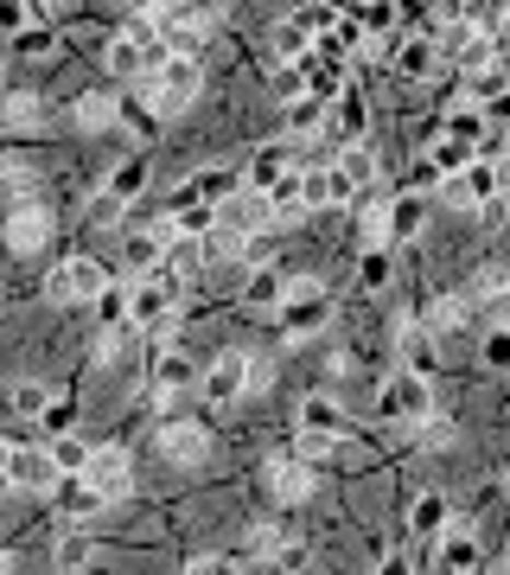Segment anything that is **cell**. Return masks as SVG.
Masks as SVG:
<instances>
[{
    "label": "cell",
    "instance_id": "obj_1",
    "mask_svg": "<svg viewBox=\"0 0 510 575\" xmlns=\"http://www.w3.org/2000/svg\"><path fill=\"white\" fill-rule=\"evenodd\" d=\"M153 33L166 38L173 58H192L205 51V38L218 33V7H153Z\"/></svg>",
    "mask_w": 510,
    "mask_h": 575
},
{
    "label": "cell",
    "instance_id": "obj_2",
    "mask_svg": "<svg viewBox=\"0 0 510 575\" xmlns=\"http://www.w3.org/2000/svg\"><path fill=\"white\" fill-rule=\"evenodd\" d=\"M281 326H288V340H306V333H320L326 326V313H332V295H326V281H313V275H293L288 281V295H281Z\"/></svg>",
    "mask_w": 510,
    "mask_h": 575
},
{
    "label": "cell",
    "instance_id": "obj_3",
    "mask_svg": "<svg viewBox=\"0 0 510 575\" xmlns=\"http://www.w3.org/2000/svg\"><path fill=\"white\" fill-rule=\"evenodd\" d=\"M376 410H383L390 422L421 428V422L434 416V383H428V371H396V378L376 390Z\"/></svg>",
    "mask_w": 510,
    "mask_h": 575
},
{
    "label": "cell",
    "instance_id": "obj_4",
    "mask_svg": "<svg viewBox=\"0 0 510 575\" xmlns=\"http://www.w3.org/2000/svg\"><path fill=\"white\" fill-rule=\"evenodd\" d=\"M147 103H153V115H179L198 103V90H205V65H192V58H173L160 77H147L141 83Z\"/></svg>",
    "mask_w": 510,
    "mask_h": 575
},
{
    "label": "cell",
    "instance_id": "obj_5",
    "mask_svg": "<svg viewBox=\"0 0 510 575\" xmlns=\"http://www.w3.org/2000/svg\"><path fill=\"white\" fill-rule=\"evenodd\" d=\"M115 281H109V268L96 263V256H71L65 268H51L45 275V301H103Z\"/></svg>",
    "mask_w": 510,
    "mask_h": 575
},
{
    "label": "cell",
    "instance_id": "obj_6",
    "mask_svg": "<svg viewBox=\"0 0 510 575\" xmlns=\"http://www.w3.org/2000/svg\"><path fill=\"white\" fill-rule=\"evenodd\" d=\"M0 467H7V486L13 493H58L65 486V473H58V460L51 448H0Z\"/></svg>",
    "mask_w": 510,
    "mask_h": 575
},
{
    "label": "cell",
    "instance_id": "obj_7",
    "mask_svg": "<svg viewBox=\"0 0 510 575\" xmlns=\"http://www.w3.org/2000/svg\"><path fill=\"white\" fill-rule=\"evenodd\" d=\"M198 390H205V403H218V410H230L236 396H250V352H218Z\"/></svg>",
    "mask_w": 510,
    "mask_h": 575
},
{
    "label": "cell",
    "instance_id": "obj_8",
    "mask_svg": "<svg viewBox=\"0 0 510 575\" xmlns=\"http://www.w3.org/2000/svg\"><path fill=\"white\" fill-rule=\"evenodd\" d=\"M83 486L103 498V505H115V498L135 493V467H128V455H121V448H96V460L83 467Z\"/></svg>",
    "mask_w": 510,
    "mask_h": 575
},
{
    "label": "cell",
    "instance_id": "obj_9",
    "mask_svg": "<svg viewBox=\"0 0 510 575\" xmlns=\"http://www.w3.org/2000/svg\"><path fill=\"white\" fill-rule=\"evenodd\" d=\"M268 493L281 498V505H306V498L320 493V473H313V460L275 455V460H268Z\"/></svg>",
    "mask_w": 510,
    "mask_h": 575
},
{
    "label": "cell",
    "instance_id": "obj_10",
    "mask_svg": "<svg viewBox=\"0 0 510 575\" xmlns=\"http://www.w3.org/2000/svg\"><path fill=\"white\" fill-rule=\"evenodd\" d=\"M179 295H185V281L179 275H153V281H141L135 288V326H160V320H173L179 313Z\"/></svg>",
    "mask_w": 510,
    "mask_h": 575
},
{
    "label": "cell",
    "instance_id": "obj_11",
    "mask_svg": "<svg viewBox=\"0 0 510 575\" xmlns=\"http://www.w3.org/2000/svg\"><path fill=\"white\" fill-rule=\"evenodd\" d=\"M160 455L173 467H205L211 460V428L205 422H166L160 428Z\"/></svg>",
    "mask_w": 510,
    "mask_h": 575
},
{
    "label": "cell",
    "instance_id": "obj_12",
    "mask_svg": "<svg viewBox=\"0 0 510 575\" xmlns=\"http://www.w3.org/2000/svg\"><path fill=\"white\" fill-rule=\"evenodd\" d=\"M45 237H51V211H45V205H20V211L7 218V243H13L20 256L45 250Z\"/></svg>",
    "mask_w": 510,
    "mask_h": 575
},
{
    "label": "cell",
    "instance_id": "obj_13",
    "mask_svg": "<svg viewBox=\"0 0 510 575\" xmlns=\"http://www.w3.org/2000/svg\"><path fill=\"white\" fill-rule=\"evenodd\" d=\"M300 428H306V435H332V441H338V435L351 428V416H345V403H338V396L313 390V396L300 403Z\"/></svg>",
    "mask_w": 510,
    "mask_h": 575
},
{
    "label": "cell",
    "instance_id": "obj_14",
    "mask_svg": "<svg viewBox=\"0 0 510 575\" xmlns=\"http://www.w3.org/2000/svg\"><path fill=\"white\" fill-rule=\"evenodd\" d=\"M268 45H275V58H281V65H306V51L320 45V33H313V26H306L300 13H288V20H275Z\"/></svg>",
    "mask_w": 510,
    "mask_h": 575
},
{
    "label": "cell",
    "instance_id": "obj_15",
    "mask_svg": "<svg viewBox=\"0 0 510 575\" xmlns=\"http://www.w3.org/2000/svg\"><path fill=\"white\" fill-rule=\"evenodd\" d=\"M147 371H153V396H173V390H192V383H205V378H198V365H192L185 352H166V358H153Z\"/></svg>",
    "mask_w": 510,
    "mask_h": 575
},
{
    "label": "cell",
    "instance_id": "obj_16",
    "mask_svg": "<svg viewBox=\"0 0 510 575\" xmlns=\"http://www.w3.org/2000/svg\"><path fill=\"white\" fill-rule=\"evenodd\" d=\"M45 448H51V460H58V473H65V480H83V467L96 460V448H90L83 435H71V428H58Z\"/></svg>",
    "mask_w": 510,
    "mask_h": 575
},
{
    "label": "cell",
    "instance_id": "obj_17",
    "mask_svg": "<svg viewBox=\"0 0 510 575\" xmlns=\"http://www.w3.org/2000/svg\"><path fill=\"white\" fill-rule=\"evenodd\" d=\"M205 263H211V237H173V250H166V263L160 268L185 281V275H198Z\"/></svg>",
    "mask_w": 510,
    "mask_h": 575
},
{
    "label": "cell",
    "instance_id": "obj_18",
    "mask_svg": "<svg viewBox=\"0 0 510 575\" xmlns=\"http://www.w3.org/2000/svg\"><path fill=\"white\" fill-rule=\"evenodd\" d=\"M51 563H58V575H83L90 563H96V537L90 531H65L58 537V550H51Z\"/></svg>",
    "mask_w": 510,
    "mask_h": 575
},
{
    "label": "cell",
    "instance_id": "obj_19",
    "mask_svg": "<svg viewBox=\"0 0 510 575\" xmlns=\"http://www.w3.org/2000/svg\"><path fill=\"white\" fill-rule=\"evenodd\" d=\"M268 90H275V103H306L313 96V65H275V77H268Z\"/></svg>",
    "mask_w": 510,
    "mask_h": 575
},
{
    "label": "cell",
    "instance_id": "obj_20",
    "mask_svg": "<svg viewBox=\"0 0 510 575\" xmlns=\"http://www.w3.org/2000/svg\"><path fill=\"white\" fill-rule=\"evenodd\" d=\"M288 173H300V166L288 160V148H262L255 153V166H250V192H275Z\"/></svg>",
    "mask_w": 510,
    "mask_h": 575
},
{
    "label": "cell",
    "instance_id": "obj_21",
    "mask_svg": "<svg viewBox=\"0 0 510 575\" xmlns=\"http://www.w3.org/2000/svg\"><path fill=\"white\" fill-rule=\"evenodd\" d=\"M428 166H434L440 180H453V173H466V166H478V148H466V141H453V135H440L434 148H428Z\"/></svg>",
    "mask_w": 510,
    "mask_h": 575
},
{
    "label": "cell",
    "instance_id": "obj_22",
    "mask_svg": "<svg viewBox=\"0 0 510 575\" xmlns=\"http://www.w3.org/2000/svg\"><path fill=\"white\" fill-rule=\"evenodd\" d=\"M466 313H473L466 295H440V301L421 313V326H428V340H440V333H460V326H466Z\"/></svg>",
    "mask_w": 510,
    "mask_h": 575
},
{
    "label": "cell",
    "instance_id": "obj_23",
    "mask_svg": "<svg viewBox=\"0 0 510 575\" xmlns=\"http://www.w3.org/2000/svg\"><path fill=\"white\" fill-rule=\"evenodd\" d=\"M440 570L453 575H473L478 570V537L460 525V531H447V543H440Z\"/></svg>",
    "mask_w": 510,
    "mask_h": 575
},
{
    "label": "cell",
    "instance_id": "obj_24",
    "mask_svg": "<svg viewBox=\"0 0 510 575\" xmlns=\"http://www.w3.org/2000/svg\"><path fill=\"white\" fill-rule=\"evenodd\" d=\"M77 128H83V135H103V128H115V96H103V90H90V96H77Z\"/></svg>",
    "mask_w": 510,
    "mask_h": 575
},
{
    "label": "cell",
    "instance_id": "obj_25",
    "mask_svg": "<svg viewBox=\"0 0 510 575\" xmlns=\"http://www.w3.org/2000/svg\"><path fill=\"white\" fill-rule=\"evenodd\" d=\"M281 128H288V141H313V135L326 128V103H320V96H306V103H293V110L281 115Z\"/></svg>",
    "mask_w": 510,
    "mask_h": 575
},
{
    "label": "cell",
    "instance_id": "obj_26",
    "mask_svg": "<svg viewBox=\"0 0 510 575\" xmlns=\"http://www.w3.org/2000/svg\"><path fill=\"white\" fill-rule=\"evenodd\" d=\"M440 525H447V493H421L408 505V531L415 537H434Z\"/></svg>",
    "mask_w": 510,
    "mask_h": 575
},
{
    "label": "cell",
    "instance_id": "obj_27",
    "mask_svg": "<svg viewBox=\"0 0 510 575\" xmlns=\"http://www.w3.org/2000/svg\"><path fill=\"white\" fill-rule=\"evenodd\" d=\"M7 403H13V416H51V390L38 378H20L7 390Z\"/></svg>",
    "mask_w": 510,
    "mask_h": 575
},
{
    "label": "cell",
    "instance_id": "obj_28",
    "mask_svg": "<svg viewBox=\"0 0 510 575\" xmlns=\"http://www.w3.org/2000/svg\"><path fill=\"white\" fill-rule=\"evenodd\" d=\"M434 58H440L434 38H408V45L396 51V71L402 77H434Z\"/></svg>",
    "mask_w": 510,
    "mask_h": 575
},
{
    "label": "cell",
    "instance_id": "obj_29",
    "mask_svg": "<svg viewBox=\"0 0 510 575\" xmlns=\"http://www.w3.org/2000/svg\"><path fill=\"white\" fill-rule=\"evenodd\" d=\"M358 243H364V256L390 243V205H364L358 211Z\"/></svg>",
    "mask_w": 510,
    "mask_h": 575
},
{
    "label": "cell",
    "instance_id": "obj_30",
    "mask_svg": "<svg viewBox=\"0 0 510 575\" xmlns=\"http://www.w3.org/2000/svg\"><path fill=\"white\" fill-rule=\"evenodd\" d=\"M396 345H402V358H408V371H428V326L421 320H402Z\"/></svg>",
    "mask_w": 510,
    "mask_h": 575
},
{
    "label": "cell",
    "instance_id": "obj_31",
    "mask_svg": "<svg viewBox=\"0 0 510 575\" xmlns=\"http://www.w3.org/2000/svg\"><path fill=\"white\" fill-rule=\"evenodd\" d=\"M141 186H147V166H115L109 173V205H128V198H141Z\"/></svg>",
    "mask_w": 510,
    "mask_h": 575
},
{
    "label": "cell",
    "instance_id": "obj_32",
    "mask_svg": "<svg viewBox=\"0 0 510 575\" xmlns=\"http://www.w3.org/2000/svg\"><path fill=\"white\" fill-rule=\"evenodd\" d=\"M300 186H306V211H326L332 205V166H300Z\"/></svg>",
    "mask_w": 510,
    "mask_h": 575
},
{
    "label": "cell",
    "instance_id": "obj_33",
    "mask_svg": "<svg viewBox=\"0 0 510 575\" xmlns=\"http://www.w3.org/2000/svg\"><path fill=\"white\" fill-rule=\"evenodd\" d=\"M281 295H288V281L275 268H255L250 275V307H281Z\"/></svg>",
    "mask_w": 510,
    "mask_h": 575
},
{
    "label": "cell",
    "instance_id": "obj_34",
    "mask_svg": "<svg viewBox=\"0 0 510 575\" xmlns=\"http://www.w3.org/2000/svg\"><path fill=\"white\" fill-rule=\"evenodd\" d=\"M338 166L351 173V186H358V192H364L370 180L383 173V166H376V153H370V148H345V153H338Z\"/></svg>",
    "mask_w": 510,
    "mask_h": 575
},
{
    "label": "cell",
    "instance_id": "obj_35",
    "mask_svg": "<svg viewBox=\"0 0 510 575\" xmlns=\"http://www.w3.org/2000/svg\"><path fill=\"white\" fill-rule=\"evenodd\" d=\"M58 493H65V511H71V525H77V518H96V511H103V498L90 493L83 480H65Z\"/></svg>",
    "mask_w": 510,
    "mask_h": 575
},
{
    "label": "cell",
    "instance_id": "obj_36",
    "mask_svg": "<svg viewBox=\"0 0 510 575\" xmlns=\"http://www.w3.org/2000/svg\"><path fill=\"white\" fill-rule=\"evenodd\" d=\"M7 128H13V135H26V128H38V96H26V90H13V96H7Z\"/></svg>",
    "mask_w": 510,
    "mask_h": 575
},
{
    "label": "cell",
    "instance_id": "obj_37",
    "mask_svg": "<svg viewBox=\"0 0 510 575\" xmlns=\"http://www.w3.org/2000/svg\"><path fill=\"white\" fill-rule=\"evenodd\" d=\"M415 230H421V198L408 192V198L390 205V237H415Z\"/></svg>",
    "mask_w": 510,
    "mask_h": 575
},
{
    "label": "cell",
    "instance_id": "obj_38",
    "mask_svg": "<svg viewBox=\"0 0 510 575\" xmlns=\"http://www.w3.org/2000/svg\"><path fill=\"white\" fill-rule=\"evenodd\" d=\"M447 135H453V141H466V148H473L478 135H485V110H478V103H466V110H453V128H447Z\"/></svg>",
    "mask_w": 510,
    "mask_h": 575
},
{
    "label": "cell",
    "instance_id": "obj_39",
    "mask_svg": "<svg viewBox=\"0 0 510 575\" xmlns=\"http://www.w3.org/2000/svg\"><path fill=\"white\" fill-rule=\"evenodd\" d=\"M250 556L255 563H275L281 556V531L275 525H250Z\"/></svg>",
    "mask_w": 510,
    "mask_h": 575
},
{
    "label": "cell",
    "instance_id": "obj_40",
    "mask_svg": "<svg viewBox=\"0 0 510 575\" xmlns=\"http://www.w3.org/2000/svg\"><path fill=\"white\" fill-rule=\"evenodd\" d=\"M338 122H332V128H338V141H345V148H358V135H364V110H358V103H338Z\"/></svg>",
    "mask_w": 510,
    "mask_h": 575
},
{
    "label": "cell",
    "instance_id": "obj_41",
    "mask_svg": "<svg viewBox=\"0 0 510 575\" xmlns=\"http://www.w3.org/2000/svg\"><path fill=\"white\" fill-rule=\"evenodd\" d=\"M408 435H415L421 448H447V441H453V422H447V416H428L421 428H408Z\"/></svg>",
    "mask_w": 510,
    "mask_h": 575
},
{
    "label": "cell",
    "instance_id": "obj_42",
    "mask_svg": "<svg viewBox=\"0 0 510 575\" xmlns=\"http://www.w3.org/2000/svg\"><path fill=\"white\" fill-rule=\"evenodd\" d=\"M332 448H338L332 435H306V428H300V441H293V455H300V460H313V467H320V460H326Z\"/></svg>",
    "mask_w": 510,
    "mask_h": 575
},
{
    "label": "cell",
    "instance_id": "obj_43",
    "mask_svg": "<svg viewBox=\"0 0 510 575\" xmlns=\"http://www.w3.org/2000/svg\"><path fill=\"white\" fill-rule=\"evenodd\" d=\"M364 288H370V295H376V288H390V256H383V250H370V256H364Z\"/></svg>",
    "mask_w": 510,
    "mask_h": 575
},
{
    "label": "cell",
    "instance_id": "obj_44",
    "mask_svg": "<svg viewBox=\"0 0 510 575\" xmlns=\"http://www.w3.org/2000/svg\"><path fill=\"white\" fill-rule=\"evenodd\" d=\"M185 575H243V570H236L230 556H192V563H185Z\"/></svg>",
    "mask_w": 510,
    "mask_h": 575
},
{
    "label": "cell",
    "instance_id": "obj_45",
    "mask_svg": "<svg viewBox=\"0 0 510 575\" xmlns=\"http://www.w3.org/2000/svg\"><path fill=\"white\" fill-rule=\"evenodd\" d=\"M505 288H510V268H505V263H491V268L473 281V295H505Z\"/></svg>",
    "mask_w": 510,
    "mask_h": 575
},
{
    "label": "cell",
    "instance_id": "obj_46",
    "mask_svg": "<svg viewBox=\"0 0 510 575\" xmlns=\"http://www.w3.org/2000/svg\"><path fill=\"white\" fill-rule=\"evenodd\" d=\"M485 365H491V371H510V333H491V340H485Z\"/></svg>",
    "mask_w": 510,
    "mask_h": 575
},
{
    "label": "cell",
    "instance_id": "obj_47",
    "mask_svg": "<svg viewBox=\"0 0 510 575\" xmlns=\"http://www.w3.org/2000/svg\"><path fill=\"white\" fill-rule=\"evenodd\" d=\"M358 20H364V33H390L396 26V7H364Z\"/></svg>",
    "mask_w": 510,
    "mask_h": 575
},
{
    "label": "cell",
    "instance_id": "obj_48",
    "mask_svg": "<svg viewBox=\"0 0 510 575\" xmlns=\"http://www.w3.org/2000/svg\"><path fill=\"white\" fill-rule=\"evenodd\" d=\"M250 390H275V365L268 358H250Z\"/></svg>",
    "mask_w": 510,
    "mask_h": 575
},
{
    "label": "cell",
    "instance_id": "obj_49",
    "mask_svg": "<svg viewBox=\"0 0 510 575\" xmlns=\"http://www.w3.org/2000/svg\"><path fill=\"white\" fill-rule=\"evenodd\" d=\"M300 563H306V550H300V543H281V556H275V570H300Z\"/></svg>",
    "mask_w": 510,
    "mask_h": 575
},
{
    "label": "cell",
    "instance_id": "obj_50",
    "mask_svg": "<svg viewBox=\"0 0 510 575\" xmlns=\"http://www.w3.org/2000/svg\"><path fill=\"white\" fill-rule=\"evenodd\" d=\"M13 45H20V51H45V45H51V26H38V33H26V38H13Z\"/></svg>",
    "mask_w": 510,
    "mask_h": 575
},
{
    "label": "cell",
    "instance_id": "obj_51",
    "mask_svg": "<svg viewBox=\"0 0 510 575\" xmlns=\"http://www.w3.org/2000/svg\"><path fill=\"white\" fill-rule=\"evenodd\" d=\"M485 115H498V122H510V96H498V103H491Z\"/></svg>",
    "mask_w": 510,
    "mask_h": 575
},
{
    "label": "cell",
    "instance_id": "obj_52",
    "mask_svg": "<svg viewBox=\"0 0 510 575\" xmlns=\"http://www.w3.org/2000/svg\"><path fill=\"white\" fill-rule=\"evenodd\" d=\"M376 575H408V563H402V556H390V563H383Z\"/></svg>",
    "mask_w": 510,
    "mask_h": 575
},
{
    "label": "cell",
    "instance_id": "obj_53",
    "mask_svg": "<svg viewBox=\"0 0 510 575\" xmlns=\"http://www.w3.org/2000/svg\"><path fill=\"white\" fill-rule=\"evenodd\" d=\"M498 575H510V563H505V570H498Z\"/></svg>",
    "mask_w": 510,
    "mask_h": 575
}]
</instances>
